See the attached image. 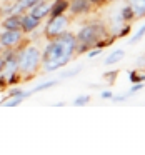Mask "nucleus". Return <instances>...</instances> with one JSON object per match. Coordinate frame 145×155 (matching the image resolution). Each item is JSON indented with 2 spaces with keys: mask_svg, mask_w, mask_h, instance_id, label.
Masks as SVG:
<instances>
[{
  "mask_svg": "<svg viewBox=\"0 0 145 155\" xmlns=\"http://www.w3.org/2000/svg\"><path fill=\"white\" fill-rule=\"evenodd\" d=\"M127 5L133 10L135 18H143L145 17V0H127Z\"/></svg>",
  "mask_w": 145,
  "mask_h": 155,
  "instance_id": "11",
  "label": "nucleus"
},
{
  "mask_svg": "<svg viewBox=\"0 0 145 155\" xmlns=\"http://www.w3.org/2000/svg\"><path fill=\"white\" fill-rule=\"evenodd\" d=\"M68 24H70V18H68L65 14L57 15V17H50L48 22L45 24V28H44L45 38H47V40H52V38L62 35L64 32H67Z\"/></svg>",
  "mask_w": 145,
  "mask_h": 155,
  "instance_id": "4",
  "label": "nucleus"
},
{
  "mask_svg": "<svg viewBox=\"0 0 145 155\" xmlns=\"http://www.w3.org/2000/svg\"><path fill=\"white\" fill-rule=\"evenodd\" d=\"M90 4L95 5V7H100V5L105 4V0H90Z\"/></svg>",
  "mask_w": 145,
  "mask_h": 155,
  "instance_id": "24",
  "label": "nucleus"
},
{
  "mask_svg": "<svg viewBox=\"0 0 145 155\" xmlns=\"http://www.w3.org/2000/svg\"><path fill=\"white\" fill-rule=\"evenodd\" d=\"M100 97L102 98H114V92L112 90H102Z\"/></svg>",
  "mask_w": 145,
  "mask_h": 155,
  "instance_id": "23",
  "label": "nucleus"
},
{
  "mask_svg": "<svg viewBox=\"0 0 145 155\" xmlns=\"http://www.w3.org/2000/svg\"><path fill=\"white\" fill-rule=\"evenodd\" d=\"M118 17H120V20L124 22V24H128V22H132L135 18V14H133V10L130 8V5H125V7L120 8Z\"/></svg>",
  "mask_w": 145,
  "mask_h": 155,
  "instance_id": "13",
  "label": "nucleus"
},
{
  "mask_svg": "<svg viewBox=\"0 0 145 155\" xmlns=\"http://www.w3.org/2000/svg\"><path fill=\"white\" fill-rule=\"evenodd\" d=\"M68 10V0H54L50 7V15L48 17H57Z\"/></svg>",
  "mask_w": 145,
  "mask_h": 155,
  "instance_id": "10",
  "label": "nucleus"
},
{
  "mask_svg": "<svg viewBox=\"0 0 145 155\" xmlns=\"http://www.w3.org/2000/svg\"><path fill=\"white\" fill-rule=\"evenodd\" d=\"M57 84H58V80H48V82H44V84H40V85H37V87H34L32 90H27V95L30 97V95L37 94V92H42V90H45V88L55 87Z\"/></svg>",
  "mask_w": 145,
  "mask_h": 155,
  "instance_id": "14",
  "label": "nucleus"
},
{
  "mask_svg": "<svg viewBox=\"0 0 145 155\" xmlns=\"http://www.w3.org/2000/svg\"><path fill=\"white\" fill-rule=\"evenodd\" d=\"M50 7H52V2H48V0H40L38 4H35L34 7L28 10V14L34 15L35 18L44 20L45 17H48V15H50Z\"/></svg>",
  "mask_w": 145,
  "mask_h": 155,
  "instance_id": "8",
  "label": "nucleus"
},
{
  "mask_svg": "<svg viewBox=\"0 0 145 155\" xmlns=\"http://www.w3.org/2000/svg\"><path fill=\"white\" fill-rule=\"evenodd\" d=\"M42 20L40 18H35L34 15H30L28 12H24L22 14V25H20V30L24 34H32L34 30H37L40 27Z\"/></svg>",
  "mask_w": 145,
  "mask_h": 155,
  "instance_id": "7",
  "label": "nucleus"
},
{
  "mask_svg": "<svg viewBox=\"0 0 145 155\" xmlns=\"http://www.w3.org/2000/svg\"><path fill=\"white\" fill-rule=\"evenodd\" d=\"M4 48H5V47H4V45H2V44H0V54L4 52Z\"/></svg>",
  "mask_w": 145,
  "mask_h": 155,
  "instance_id": "26",
  "label": "nucleus"
},
{
  "mask_svg": "<svg viewBox=\"0 0 145 155\" xmlns=\"http://www.w3.org/2000/svg\"><path fill=\"white\" fill-rule=\"evenodd\" d=\"M18 52V74L24 77V80L30 78L38 72L42 65V52L35 45H24L17 47Z\"/></svg>",
  "mask_w": 145,
  "mask_h": 155,
  "instance_id": "3",
  "label": "nucleus"
},
{
  "mask_svg": "<svg viewBox=\"0 0 145 155\" xmlns=\"http://www.w3.org/2000/svg\"><path fill=\"white\" fill-rule=\"evenodd\" d=\"M0 15H2V8H0Z\"/></svg>",
  "mask_w": 145,
  "mask_h": 155,
  "instance_id": "28",
  "label": "nucleus"
},
{
  "mask_svg": "<svg viewBox=\"0 0 145 155\" xmlns=\"http://www.w3.org/2000/svg\"><path fill=\"white\" fill-rule=\"evenodd\" d=\"M108 37V30L102 22H90V24L84 25L75 35L77 38V45H75V55L87 54L90 48L97 47L100 40Z\"/></svg>",
  "mask_w": 145,
  "mask_h": 155,
  "instance_id": "2",
  "label": "nucleus"
},
{
  "mask_svg": "<svg viewBox=\"0 0 145 155\" xmlns=\"http://www.w3.org/2000/svg\"><path fill=\"white\" fill-rule=\"evenodd\" d=\"M7 97H22V98H27L28 95H27V92H24L22 90V88H10V90H8V95Z\"/></svg>",
  "mask_w": 145,
  "mask_h": 155,
  "instance_id": "18",
  "label": "nucleus"
},
{
  "mask_svg": "<svg viewBox=\"0 0 145 155\" xmlns=\"http://www.w3.org/2000/svg\"><path fill=\"white\" fill-rule=\"evenodd\" d=\"M2 70H4V58H2V54H0V75H2Z\"/></svg>",
  "mask_w": 145,
  "mask_h": 155,
  "instance_id": "25",
  "label": "nucleus"
},
{
  "mask_svg": "<svg viewBox=\"0 0 145 155\" xmlns=\"http://www.w3.org/2000/svg\"><path fill=\"white\" fill-rule=\"evenodd\" d=\"M24 35L22 30H4L0 34V44L5 48H17L24 44Z\"/></svg>",
  "mask_w": 145,
  "mask_h": 155,
  "instance_id": "5",
  "label": "nucleus"
},
{
  "mask_svg": "<svg viewBox=\"0 0 145 155\" xmlns=\"http://www.w3.org/2000/svg\"><path fill=\"white\" fill-rule=\"evenodd\" d=\"M22 100H24L22 97H7L5 100L0 102V105L2 107H17V105H20Z\"/></svg>",
  "mask_w": 145,
  "mask_h": 155,
  "instance_id": "16",
  "label": "nucleus"
},
{
  "mask_svg": "<svg viewBox=\"0 0 145 155\" xmlns=\"http://www.w3.org/2000/svg\"><path fill=\"white\" fill-rule=\"evenodd\" d=\"M105 2H115V0H105Z\"/></svg>",
  "mask_w": 145,
  "mask_h": 155,
  "instance_id": "27",
  "label": "nucleus"
},
{
  "mask_svg": "<svg viewBox=\"0 0 145 155\" xmlns=\"http://www.w3.org/2000/svg\"><path fill=\"white\" fill-rule=\"evenodd\" d=\"M130 28H132V25H130V24H124V28L120 27V30H118L117 34H115V37H117V38H122V37H125V35H128Z\"/></svg>",
  "mask_w": 145,
  "mask_h": 155,
  "instance_id": "20",
  "label": "nucleus"
},
{
  "mask_svg": "<svg viewBox=\"0 0 145 155\" xmlns=\"http://www.w3.org/2000/svg\"><path fill=\"white\" fill-rule=\"evenodd\" d=\"M80 70H82V67H77V68H74V70L64 72V74H60V80H62V78H70V77H74V75H77Z\"/></svg>",
  "mask_w": 145,
  "mask_h": 155,
  "instance_id": "21",
  "label": "nucleus"
},
{
  "mask_svg": "<svg viewBox=\"0 0 145 155\" xmlns=\"http://www.w3.org/2000/svg\"><path fill=\"white\" fill-rule=\"evenodd\" d=\"M124 57H125V50H122V48H117V50H112L110 54L105 57V62H104V64L110 67V65H114V64H118V62H120Z\"/></svg>",
  "mask_w": 145,
  "mask_h": 155,
  "instance_id": "12",
  "label": "nucleus"
},
{
  "mask_svg": "<svg viewBox=\"0 0 145 155\" xmlns=\"http://www.w3.org/2000/svg\"><path fill=\"white\" fill-rule=\"evenodd\" d=\"M102 52H104V48L94 47V48H90V52H88V57H90V58H94V57H98V55H102Z\"/></svg>",
  "mask_w": 145,
  "mask_h": 155,
  "instance_id": "22",
  "label": "nucleus"
},
{
  "mask_svg": "<svg viewBox=\"0 0 145 155\" xmlns=\"http://www.w3.org/2000/svg\"><path fill=\"white\" fill-rule=\"evenodd\" d=\"M75 45L77 38L70 32H64L62 35L47 42L42 52V72H55L64 68L75 57Z\"/></svg>",
  "mask_w": 145,
  "mask_h": 155,
  "instance_id": "1",
  "label": "nucleus"
},
{
  "mask_svg": "<svg viewBox=\"0 0 145 155\" xmlns=\"http://www.w3.org/2000/svg\"><path fill=\"white\" fill-rule=\"evenodd\" d=\"M94 5L90 4V0H68V12L74 17L78 15H87L92 12Z\"/></svg>",
  "mask_w": 145,
  "mask_h": 155,
  "instance_id": "6",
  "label": "nucleus"
},
{
  "mask_svg": "<svg viewBox=\"0 0 145 155\" xmlns=\"http://www.w3.org/2000/svg\"><path fill=\"white\" fill-rule=\"evenodd\" d=\"M88 102H90V95H78L74 100V105L75 107H82V105H87Z\"/></svg>",
  "mask_w": 145,
  "mask_h": 155,
  "instance_id": "19",
  "label": "nucleus"
},
{
  "mask_svg": "<svg viewBox=\"0 0 145 155\" xmlns=\"http://www.w3.org/2000/svg\"><path fill=\"white\" fill-rule=\"evenodd\" d=\"M128 80H130L132 84H143L145 74H140L138 70H130L128 72Z\"/></svg>",
  "mask_w": 145,
  "mask_h": 155,
  "instance_id": "15",
  "label": "nucleus"
},
{
  "mask_svg": "<svg viewBox=\"0 0 145 155\" xmlns=\"http://www.w3.org/2000/svg\"><path fill=\"white\" fill-rule=\"evenodd\" d=\"M143 35H145V24L142 25V27H138V28H137L135 35H133V37H132L128 42H130V44H137V42H140L142 38H143Z\"/></svg>",
  "mask_w": 145,
  "mask_h": 155,
  "instance_id": "17",
  "label": "nucleus"
},
{
  "mask_svg": "<svg viewBox=\"0 0 145 155\" xmlns=\"http://www.w3.org/2000/svg\"><path fill=\"white\" fill-rule=\"evenodd\" d=\"M2 28L4 30H20L22 25V14H12L2 20Z\"/></svg>",
  "mask_w": 145,
  "mask_h": 155,
  "instance_id": "9",
  "label": "nucleus"
}]
</instances>
